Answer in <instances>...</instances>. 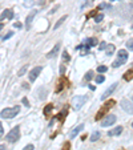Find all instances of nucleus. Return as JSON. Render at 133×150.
<instances>
[{
  "label": "nucleus",
  "instance_id": "obj_39",
  "mask_svg": "<svg viewBox=\"0 0 133 150\" xmlns=\"http://www.w3.org/2000/svg\"><path fill=\"white\" fill-rule=\"evenodd\" d=\"M13 27H15V28H21V24H20V23H15V24H13Z\"/></svg>",
  "mask_w": 133,
  "mask_h": 150
},
{
  "label": "nucleus",
  "instance_id": "obj_4",
  "mask_svg": "<svg viewBox=\"0 0 133 150\" xmlns=\"http://www.w3.org/2000/svg\"><path fill=\"white\" fill-rule=\"evenodd\" d=\"M87 100H88L87 96H75L72 98V108L75 110H80L83 108V105L87 102Z\"/></svg>",
  "mask_w": 133,
  "mask_h": 150
},
{
  "label": "nucleus",
  "instance_id": "obj_43",
  "mask_svg": "<svg viewBox=\"0 0 133 150\" xmlns=\"http://www.w3.org/2000/svg\"><path fill=\"white\" fill-rule=\"evenodd\" d=\"M112 1H120V0H112Z\"/></svg>",
  "mask_w": 133,
  "mask_h": 150
},
{
  "label": "nucleus",
  "instance_id": "obj_1",
  "mask_svg": "<svg viewBox=\"0 0 133 150\" xmlns=\"http://www.w3.org/2000/svg\"><path fill=\"white\" fill-rule=\"evenodd\" d=\"M114 105H116V101H114V100H108V101L105 102V104H104L103 106L100 108L99 112L96 113L95 119H96V121H99V119H101L103 117H105L106 113L109 112L110 109H112V106H114Z\"/></svg>",
  "mask_w": 133,
  "mask_h": 150
},
{
  "label": "nucleus",
  "instance_id": "obj_35",
  "mask_svg": "<svg viewBox=\"0 0 133 150\" xmlns=\"http://www.w3.org/2000/svg\"><path fill=\"white\" fill-rule=\"evenodd\" d=\"M3 134H4V127H3V123L0 122V138L3 137Z\"/></svg>",
  "mask_w": 133,
  "mask_h": 150
},
{
  "label": "nucleus",
  "instance_id": "obj_19",
  "mask_svg": "<svg viewBox=\"0 0 133 150\" xmlns=\"http://www.w3.org/2000/svg\"><path fill=\"white\" fill-rule=\"evenodd\" d=\"M105 49H106V54H108V56H112V54L114 53V49H116V48H114L113 44H108V45L105 46Z\"/></svg>",
  "mask_w": 133,
  "mask_h": 150
},
{
  "label": "nucleus",
  "instance_id": "obj_7",
  "mask_svg": "<svg viewBox=\"0 0 133 150\" xmlns=\"http://www.w3.org/2000/svg\"><path fill=\"white\" fill-rule=\"evenodd\" d=\"M41 70H43V68L41 66H36V68H33V69L29 72V74H28V78H29V81L31 82H33L36 78L39 77V74L41 73Z\"/></svg>",
  "mask_w": 133,
  "mask_h": 150
},
{
  "label": "nucleus",
  "instance_id": "obj_29",
  "mask_svg": "<svg viewBox=\"0 0 133 150\" xmlns=\"http://www.w3.org/2000/svg\"><path fill=\"white\" fill-rule=\"evenodd\" d=\"M126 48H128L129 50L133 49V40H132V38H129V40H128V42H126Z\"/></svg>",
  "mask_w": 133,
  "mask_h": 150
},
{
  "label": "nucleus",
  "instance_id": "obj_25",
  "mask_svg": "<svg viewBox=\"0 0 133 150\" xmlns=\"http://www.w3.org/2000/svg\"><path fill=\"white\" fill-rule=\"evenodd\" d=\"M93 78V72L92 70H88L87 74H85V81H91Z\"/></svg>",
  "mask_w": 133,
  "mask_h": 150
},
{
  "label": "nucleus",
  "instance_id": "obj_32",
  "mask_svg": "<svg viewBox=\"0 0 133 150\" xmlns=\"http://www.w3.org/2000/svg\"><path fill=\"white\" fill-rule=\"evenodd\" d=\"M12 36H13V32H8V33H7V35H5V36H4V37H3V40H8V38H11L12 37Z\"/></svg>",
  "mask_w": 133,
  "mask_h": 150
},
{
  "label": "nucleus",
  "instance_id": "obj_33",
  "mask_svg": "<svg viewBox=\"0 0 133 150\" xmlns=\"http://www.w3.org/2000/svg\"><path fill=\"white\" fill-rule=\"evenodd\" d=\"M69 149H71V142L67 141V142L64 143V146H63V150H69Z\"/></svg>",
  "mask_w": 133,
  "mask_h": 150
},
{
  "label": "nucleus",
  "instance_id": "obj_26",
  "mask_svg": "<svg viewBox=\"0 0 133 150\" xmlns=\"http://www.w3.org/2000/svg\"><path fill=\"white\" fill-rule=\"evenodd\" d=\"M104 80H105V77H104L103 74H97V76H96V82H97V84L104 82Z\"/></svg>",
  "mask_w": 133,
  "mask_h": 150
},
{
  "label": "nucleus",
  "instance_id": "obj_36",
  "mask_svg": "<svg viewBox=\"0 0 133 150\" xmlns=\"http://www.w3.org/2000/svg\"><path fill=\"white\" fill-rule=\"evenodd\" d=\"M33 149H35V146H33V145H31V143H29V145H27V146L24 147L23 150H33Z\"/></svg>",
  "mask_w": 133,
  "mask_h": 150
},
{
  "label": "nucleus",
  "instance_id": "obj_8",
  "mask_svg": "<svg viewBox=\"0 0 133 150\" xmlns=\"http://www.w3.org/2000/svg\"><path fill=\"white\" fill-rule=\"evenodd\" d=\"M121 108L125 110V112H128L129 114H132L133 112V108H132V101L128 100V98H124V100L121 101Z\"/></svg>",
  "mask_w": 133,
  "mask_h": 150
},
{
  "label": "nucleus",
  "instance_id": "obj_37",
  "mask_svg": "<svg viewBox=\"0 0 133 150\" xmlns=\"http://www.w3.org/2000/svg\"><path fill=\"white\" fill-rule=\"evenodd\" d=\"M105 46H106V42H101V44L99 45V49L100 50H104V49H105Z\"/></svg>",
  "mask_w": 133,
  "mask_h": 150
},
{
  "label": "nucleus",
  "instance_id": "obj_13",
  "mask_svg": "<svg viewBox=\"0 0 133 150\" xmlns=\"http://www.w3.org/2000/svg\"><path fill=\"white\" fill-rule=\"evenodd\" d=\"M59 50H60V42H57L56 45L53 46V49L51 50V52H49L48 54H47V57H48V58L56 57V56H57V52H59Z\"/></svg>",
  "mask_w": 133,
  "mask_h": 150
},
{
  "label": "nucleus",
  "instance_id": "obj_27",
  "mask_svg": "<svg viewBox=\"0 0 133 150\" xmlns=\"http://www.w3.org/2000/svg\"><path fill=\"white\" fill-rule=\"evenodd\" d=\"M103 19H104L103 13H99V15L95 16V21H96V23H101V21H103Z\"/></svg>",
  "mask_w": 133,
  "mask_h": 150
},
{
  "label": "nucleus",
  "instance_id": "obj_40",
  "mask_svg": "<svg viewBox=\"0 0 133 150\" xmlns=\"http://www.w3.org/2000/svg\"><path fill=\"white\" fill-rule=\"evenodd\" d=\"M96 12H97V11H93V12H91V13L88 15V17H91V16H95V15H96Z\"/></svg>",
  "mask_w": 133,
  "mask_h": 150
},
{
  "label": "nucleus",
  "instance_id": "obj_28",
  "mask_svg": "<svg viewBox=\"0 0 133 150\" xmlns=\"http://www.w3.org/2000/svg\"><path fill=\"white\" fill-rule=\"evenodd\" d=\"M106 70H108V68H106L105 65H100L99 68H97V72H99V73H105Z\"/></svg>",
  "mask_w": 133,
  "mask_h": 150
},
{
  "label": "nucleus",
  "instance_id": "obj_24",
  "mask_svg": "<svg viewBox=\"0 0 133 150\" xmlns=\"http://www.w3.org/2000/svg\"><path fill=\"white\" fill-rule=\"evenodd\" d=\"M33 0H23V4H24V7H27V8H29V7H32L33 5Z\"/></svg>",
  "mask_w": 133,
  "mask_h": 150
},
{
  "label": "nucleus",
  "instance_id": "obj_38",
  "mask_svg": "<svg viewBox=\"0 0 133 150\" xmlns=\"http://www.w3.org/2000/svg\"><path fill=\"white\" fill-rule=\"evenodd\" d=\"M60 73H61V74H64V73H65V66H64V65H61V68H60Z\"/></svg>",
  "mask_w": 133,
  "mask_h": 150
},
{
  "label": "nucleus",
  "instance_id": "obj_42",
  "mask_svg": "<svg viewBox=\"0 0 133 150\" xmlns=\"http://www.w3.org/2000/svg\"><path fill=\"white\" fill-rule=\"evenodd\" d=\"M3 27H4V25H3V24H1V23H0V31L3 29Z\"/></svg>",
  "mask_w": 133,
  "mask_h": 150
},
{
  "label": "nucleus",
  "instance_id": "obj_16",
  "mask_svg": "<svg viewBox=\"0 0 133 150\" xmlns=\"http://www.w3.org/2000/svg\"><path fill=\"white\" fill-rule=\"evenodd\" d=\"M67 114H68V109L65 108V109H63V110H61V112L59 113L56 117H57V119H59V121H61V122H63V121L65 119V117H67Z\"/></svg>",
  "mask_w": 133,
  "mask_h": 150
},
{
  "label": "nucleus",
  "instance_id": "obj_18",
  "mask_svg": "<svg viewBox=\"0 0 133 150\" xmlns=\"http://www.w3.org/2000/svg\"><path fill=\"white\" fill-rule=\"evenodd\" d=\"M67 17H68V16H67V15H64V16H63V17H60V19L57 20V23L55 24V25H53V29H55V31H56L57 28L60 27L61 24H63V23H64V21H65V20H67Z\"/></svg>",
  "mask_w": 133,
  "mask_h": 150
},
{
  "label": "nucleus",
  "instance_id": "obj_15",
  "mask_svg": "<svg viewBox=\"0 0 133 150\" xmlns=\"http://www.w3.org/2000/svg\"><path fill=\"white\" fill-rule=\"evenodd\" d=\"M65 84H67V80H65L64 77H61L60 80H59V82H57V86H56V93H60L61 90H63V88L65 86Z\"/></svg>",
  "mask_w": 133,
  "mask_h": 150
},
{
  "label": "nucleus",
  "instance_id": "obj_5",
  "mask_svg": "<svg viewBox=\"0 0 133 150\" xmlns=\"http://www.w3.org/2000/svg\"><path fill=\"white\" fill-rule=\"evenodd\" d=\"M19 138H20V127L19 126L12 127L11 131H9L7 134V137H5V139H7L8 142H16Z\"/></svg>",
  "mask_w": 133,
  "mask_h": 150
},
{
  "label": "nucleus",
  "instance_id": "obj_31",
  "mask_svg": "<svg viewBox=\"0 0 133 150\" xmlns=\"http://www.w3.org/2000/svg\"><path fill=\"white\" fill-rule=\"evenodd\" d=\"M103 8H108V9H110V5H109V4H105V3L100 4V5H99V9H103Z\"/></svg>",
  "mask_w": 133,
  "mask_h": 150
},
{
  "label": "nucleus",
  "instance_id": "obj_12",
  "mask_svg": "<svg viewBox=\"0 0 133 150\" xmlns=\"http://www.w3.org/2000/svg\"><path fill=\"white\" fill-rule=\"evenodd\" d=\"M83 129H84V123H80L79 126H76L75 129H72V130H71V133H69V137H71V138H75V137H76V135L79 134V133L83 130Z\"/></svg>",
  "mask_w": 133,
  "mask_h": 150
},
{
  "label": "nucleus",
  "instance_id": "obj_3",
  "mask_svg": "<svg viewBox=\"0 0 133 150\" xmlns=\"http://www.w3.org/2000/svg\"><path fill=\"white\" fill-rule=\"evenodd\" d=\"M126 60H128V52L124 50V49L118 50L117 52V60H114L112 66H113V68H118V66H121L122 64H125Z\"/></svg>",
  "mask_w": 133,
  "mask_h": 150
},
{
  "label": "nucleus",
  "instance_id": "obj_9",
  "mask_svg": "<svg viewBox=\"0 0 133 150\" xmlns=\"http://www.w3.org/2000/svg\"><path fill=\"white\" fill-rule=\"evenodd\" d=\"M117 85H118L117 82H114V84H112V85H110L109 88H108V89L105 90V92L103 93V96H101V100H106V97H108V96H110V94H112V93L114 92V89L117 88Z\"/></svg>",
  "mask_w": 133,
  "mask_h": 150
},
{
  "label": "nucleus",
  "instance_id": "obj_17",
  "mask_svg": "<svg viewBox=\"0 0 133 150\" xmlns=\"http://www.w3.org/2000/svg\"><path fill=\"white\" fill-rule=\"evenodd\" d=\"M53 108H55V106H53V104H48L45 106V108H44V115H45V117H49V114H51V112H52L53 110Z\"/></svg>",
  "mask_w": 133,
  "mask_h": 150
},
{
  "label": "nucleus",
  "instance_id": "obj_10",
  "mask_svg": "<svg viewBox=\"0 0 133 150\" xmlns=\"http://www.w3.org/2000/svg\"><path fill=\"white\" fill-rule=\"evenodd\" d=\"M4 19H13V11L12 9H4L0 15V21H4Z\"/></svg>",
  "mask_w": 133,
  "mask_h": 150
},
{
  "label": "nucleus",
  "instance_id": "obj_21",
  "mask_svg": "<svg viewBox=\"0 0 133 150\" xmlns=\"http://www.w3.org/2000/svg\"><path fill=\"white\" fill-rule=\"evenodd\" d=\"M85 42H88V45H89V46H95L96 44H97V38H96V37L87 38V41H85Z\"/></svg>",
  "mask_w": 133,
  "mask_h": 150
},
{
  "label": "nucleus",
  "instance_id": "obj_20",
  "mask_svg": "<svg viewBox=\"0 0 133 150\" xmlns=\"http://www.w3.org/2000/svg\"><path fill=\"white\" fill-rule=\"evenodd\" d=\"M133 70H132V68H130L129 70H126L125 73H124V80L125 81H132V78H133Z\"/></svg>",
  "mask_w": 133,
  "mask_h": 150
},
{
  "label": "nucleus",
  "instance_id": "obj_30",
  "mask_svg": "<svg viewBox=\"0 0 133 150\" xmlns=\"http://www.w3.org/2000/svg\"><path fill=\"white\" fill-rule=\"evenodd\" d=\"M25 72H27V65H25V66H23V68H21V69L19 70V74H17V76H20V77H21L24 73H25Z\"/></svg>",
  "mask_w": 133,
  "mask_h": 150
},
{
  "label": "nucleus",
  "instance_id": "obj_22",
  "mask_svg": "<svg viewBox=\"0 0 133 150\" xmlns=\"http://www.w3.org/2000/svg\"><path fill=\"white\" fill-rule=\"evenodd\" d=\"M100 138V131H95V133H92V135H91V141L92 142H95V141H97V139Z\"/></svg>",
  "mask_w": 133,
  "mask_h": 150
},
{
  "label": "nucleus",
  "instance_id": "obj_6",
  "mask_svg": "<svg viewBox=\"0 0 133 150\" xmlns=\"http://www.w3.org/2000/svg\"><path fill=\"white\" fill-rule=\"evenodd\" d=\"M116 122V115L113 114H109V115H105V118L101 121V126L103 127H108V126H112L113 123Z\"/></svg>",
  "mask_w": 133,
  "mask_h": 150
},
{
  "label": "nucleus",
  "instance_id": "obj_34",
  "mask_svg": "<svg viewBox=\"0 0 133 150\" xmlns=\"http://www.w3.org/2000/svg\"><path fill=\"white\" fill-rule=\"evenodd\" d=\"M23 104L25 108H29V102H28V100H27V97H24L23 98Z\"/></svg>",
  "mask_w": 133,
  "mask_h": 150
},
{
  "label": "nucleus",
  "instance_id": "obj_2",
  "mask_svg": "<svg viewBox=\"0 0 133 150\" xmlns=\"http://www.w3.org/2000/svg\"><path fill=\"white\" fill-rule=\"evenodd\" d=\"M20 113V106H11V108H5L0 112V117L3 118H13Z\"/></svg>",
  "mask_w": 133,
  "mask_h": 150
},
{
  "label": "nucleus",
  "instance_id": "obj_11",
  "mask_svg": "<svg viewBox=\"0 0 133 150\" xmlns=\"http://www.w3.org/2000/svg\"><path fill=\"white\" fill-rule=\"evenodd\" d=\"M36 13H37V11H32L29 15L27 16V19H25V29H27V31H29V29H31V23H32V20L35 19Z\"/></svg>",
  "mask_w": 133,
  "mask_h": 150
},
{
  "label": "nucleus",
  "instance_id": "obj_41",
  "mask_svg": "<svg viewBox=\"0 0 133 150\" xmlns=\"http://www.w3.org/2000/svg\"><path fill=\"white\" fill-rule=\"evenodd\" d=\"M0 150H7V147H5V145H0Z\"/></svg>",
  "mask_w": 133,
  "mask_h": 150
},
{
  "label": "nucleus",
  "instance_id": "obj_23",
  "mask_svg": "<svg viewBox=\"0 0 133 150\" xmlns=\"http://www.w3.org/2000/svg\"><path fill=\"white\" fill-rule=\"evenodd\" d=\"M63 61H64V62H69V61H71V56L68 54V52H67V50H64V52H63Z\"/></svg>",
  "mask_w": 133,
  "mask_h": 150
},
{
  "label": "nucleus",
  "instance_id": "obj_14",
  "mask_svg": "<svg viewBox=\"0 0 133 150\" xmlns=\"http://www.w3.org/2000/svg\"><path fill=\"white\" fill-rule=\"evenodd\" d=\"M121 133H122V126H117L108 131V135L109 137H114V135H118V134H121Z\"/></svg>",
  "mask_w": 133,
  "mask_h": 150
}]
</instances>
